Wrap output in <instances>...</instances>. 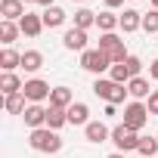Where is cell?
<instances>
[{
  "instance_id": "cell-1",
  "label": "cell",
  "mask_w": 158,
  "mask_h": 158,
  "mask_svg": "<svg viewBox=\"0 0 158 158\" xmlns=\"http://www.w3.org/2000/svg\"><path fill=\"white\" fill-rule=\"evenodd\" d=\"M28 146H31L34 152L56 155V152L62 149V136H59L56 130H50V127H37V130H31V133H28Z\"/></svg>"
},
{
  "instance_id": "cell-2",
  "label": "cell",
  "mask_w": 158,
  "mask_h": 158,
  "mask_svg": "<svg viewBox=\"0 0 158 158\" xmlns=\"http://www.w3.org/2000/svg\"><path fill=\"white\" fill-rule=\"evenodd\" d=\"M93 93H96L102 102H112V106H121L124 96H130L127 87H124V84H115L112 77H96V81H93Z\"/></svg>"
},
{
  "instance_id": "cell-3",
  "label": "cell",
  "mask_w": 158,
  "mask_h": 158,
  "mask_svg": "<svg viewBox=\"0 0 158 158\" xmlns=\"http://www.w3.org/2000/svg\"><path fill=\"white\" fill-rule=\"evenodd\" d=\"M81 68L90 71V74H96V77H106L112 71V59L102 50H84L81 53Z\"/></svg>"
},
{
  "instance_id": "cell-4",
  "label": "cell",
  "mask_w": 158,
  "mask_h": 158,
  "mask_svg": "<svg viewBox=\"0 0 158 158\" xmlns=\"http://www.w3.org/2000/svg\"><path fill=\"white\" fill-rule=\"evenodd\" d=\"M149 118H152V115H149V109H146V102H139V99H133V102H127V106H124V121H121V124L139 133V130H143V127L149 124Z\"/></svg>"
},
{
  "instance_id": "cell-5",
  "label": "cell",
  "mask_w": 158,
  "mask_h": 158,
  "mask_svg": "<svg viewBox=\"0 0 158 158\" xmlns=\"http://www.w3.org/2000/svg\"><path fill=\"white\" fill-rule=\"evenodd\" d=\"M96 50H102L109 59H112V65H118V62H124L130 53H127V47H124V40L112 31V34H99V47Z\"/></svg>"
},
{
  "instance_id": "cell-6",
  "label": "cell",
  "mask_w": 158,
  "mask_h": 158,
  "mask_svg": "<svg viewBox=\"0 0 158 158\" xmlns=\"http://www.w3.org/2000/svg\"><path fill=\"white\" fill-rule=\"evenodd\" d=\"M112 143H115L118 152H133V149H139V133L118 124V127H112Z\"/></svg>"
},
{
  "instance_id": "cell-7",
  "label": "cell",
  "mask_w": 158,
  "mask_h": 158,
  "mask_svg": "<svg viewBox=\"0 0 158 158\" xmlns=\"http://www.w3.org/2000/svg\"><path fill=\"white\" fill-rule=\"evenodd\" d=\"M22 93H25V99H28V102H44V99H50L53 87L44 81V77H28L25 87H22Z\"/></svg>"
},
{
  "instance_id": "cell-8",
  "label": "cell",
  "mask_w": 158,
  "mask_h": 158,
  "mask_svg": "<svg viewBox=\"0 0 158 158\" xmlns=\"http://www.w3.org/2000/svg\"><path fill=\"white\" fill-rule=\"evenodd\" d=\"M22 121H25V127H31V130L47 127V109H44L40 102H28V109L22 112Z\"/></svg>"
},
{
  "instance_id": "cell-9",
  "label": "cell",
  "mask_w": 158,
  "mask_h": 158,
  "mask_svg": "<svg viewBox=\"0 0 158 158\" xmlns=\"http://www.w3.org/2000/svg\"><path fill=\"white\" fill-rule=\"evenodd\" d=\"M62 47L65 50H77V53H84L87 50V31H81V28H68L65 34H62Z\"/></svg>"
},
{
  "instance_id": "cell-10",
  "label": "cell",
  "mask_w": 158,
  "mask_h": 158,
  "mask_svg": "<svg viewBox=\"0 0 158 158\" xmlns=\"http://www.w3.org/2000/svg\"><path fill=\"white\" fill-rule=\"evenodd\" d=\"M22 87H25V81H22L16 71H3V74H0V93H3V96L22 93Z\"/></svg>"
},
{
  "instance_id": "cell-11",
  "label": "cell",
  "mask_w": 158,
  "mask_h": 158,
  "mask_svg": "<svg viewBox=\"0 0 158 158\" xmlns=\"http://www.w3.org/2000/svg\"><path fill=\"white\" fill-rule=\"evenodd\" d=\"M19 28H22L25 37H37V34L44 31V19H40L37 13H25V16L19 19Z\"/></svg>"
},
{
  "instance_id": "cell-12",
  "label": "cell",
  "mask_w": 158,
  "mask_h": 158,
  "mask_svg": "<svg viewBox=\"0 0 158 158\" xmlns=\"http://www.w3.org/2000/svg\"><path fill=\"white\" fill-rule=\"evenodd\" d=\"M68 124H74V127H87V124H90V106H87V102H74V106H68Z\"/></svg>"
},
{
  "instance_id": "cell-13",
  "label": "cell",
  "mask_w": 158,
  "mask_h": 158,
  "mask_svg": "<svg viewBox=\"0 0 158 158\" xmlns=\"http://www.w3.org/2000/svg\"><path fill=\"white\" fill-rule=\"evenodd\" d=\"M0 16L6 22H19L25 16V3L22 0H0Z\"/></svg>"
},
{
  "instance_id": "cell-14",
  "label": "cell",
  "mask_w": 158,
  "mask_h": 158,
  "mask_svg": "<svg viewBox=\"0 0 158 158\" xmlns=\"http://www.w3.org/2000/svg\"><path fill=\"white\" fill-rule=\"evenodd\" d=\"M84 136H87L90 143H96V146H99V143L112 139V130H109V127H106L102 121H90V124L84 127Z\"/></svg>"
},
{
  "instance_id": "cell-15",
  "label": "cell",
  "mask_w": 158,
  "mask_h": 158,
  "mask_svg": "<svg viewBox=\"0 0 158 158\" xmlns=\"http://www.w3.org/2000/svg\"><path fill=\"white\" fill-rule=\"evenodd\" d=\"M40 19H44V28H62L68 16H65L62 6H47V10L40 13Z\"/></svg>"
},
{
  "instance_id": "cell-16",
  "label": "cell",
  "mask_w": 158,
  "mask_h": 158,
  "mask_svg": "<svg viewBox=\"0 0 158 158\" xmlns=\"http://www.w3.org/2000/svg\"><path fill=\"white\" fill-rule=\"evenodd\" d=\"M139 28H143V13H136V10L127 6V10L121 13V31H124V34H133V31H139Z\"/></svg>"
},
{
  "instance_id": "cell-17",
  "label": "cell",
  "mask_w": 158,
  "mask_h": 158,
  "mask_svg": "<svg viewBox=\"0 0 158 158\" xmlns=\"http://www.w3.org/2000/svg\"><path fill=\"white\" fill-rule=\"evenodd\" d=\"M65 124H68V109H56V106H47V127L59 133Z\"/></svg>"
},
{
  "instance_id": "cell-18",
  "label": "cell",
  "mask_w": 158,
  "mask_h": 158,
  "mask_svg": "<svg viewBox=\"0 0 158 158\" xmlns=\"http://www.w3.org/2000/svg\"><path fill=\"white\" fill-rule=\"evenodd\" d=\"M0 68H3V71H16V68H22V53L13 50V47H3V50H0Z\"/></svg>"
},
{
  "instance_id": "cell-19",
  "label": "cell",
  "mask_w": 158,
  "mask_h": 158,
  "mask_svg": "<svg viewBox=\"0 0 158 158\" xmlns=\"http://www.w3.org/2000/svg\"><path fill=\"white\" fill-rule=\"evenodd\" d=\"M96 28H99L102 34H112V31H118V28H121V16H115L112 10H106V13H99V16H96Z\"/></svg>"
},
{
  "instance_id": "cell-20",
  "label": "cell",
  "mask_w": 158,
  "mask_h": 158,
  "mask_svg": "<svg viewBox=\"0 0 158 158\" xmlns=\"http://www.w3.org/2000/svg\"><path fill=\"white\" fill-rule=\"evenodd\" d=\"M19 34H22V28H19V22H0V44L3 47H13L16 40H19Z\"/></svg>"
},
{
  "instance_id": "cell-21",
  "label": "cell",
  "mask_w": 158,
  "mask_h": 158,
  "mask_svg": "<svg viewBox=\"0 0 158 158\" xmlns=\"http://www.w3.org/2000/svg\"><path fill=\"white\" fill-rule=\"evenodd\" d=\"M127 93H130V99H139V102L152 96V90H149V81H146L143 74H139V77H133V81L127 84Z\"/></svg>"
},
{
  "instance_id": "cell-22",
  "label": "cell",
  "mask_w": 158,
  "mask_h": 158,
  "mask_svg": "<svg viewBox=\"0 0 158 158\" xmlns=\"http://www.w3.org/2000/svg\"><path fill=\"white\" fill-rule=\"evenodd\" d=\"M22 68H25L28 74L40 71V68H44V53H40V50H25V53H22Z\"/></svg>"
},
{
  "instance_id": "cell-23",
  "label": "cell",
  "mask_w": 158,
  "mask_h": 158,
  "mask_svg": "<svg viewBox=\"0 0 158 158\" xmlns=\"http://www.w3.org/2000/svg\"><path fill=\"white\" fill-rule=\"evenodd\" d=\"M50 106H56V109H68V106H74L71 90H68V87H53V93H50Z\"/></svg>"
},
{
  "instance_id": "cell-24",
  "label": "cell",
  "mask_w": 158,
  "mask_h": 158,
  "mask_svg": "<svg viewBox=\"0 0 158 158\" xmlns=\"http://www.w3.org/2000/svg\"><path fill=\"white\" fill-rule=\"evenodd\" d=\"M3 109H6L10 115H22V112L28 109V99H25V93H13V96H3Z\"/></svg>"
},
{
  "instance_id": "cell-25",
  "label": "cell",
  "mask_w": 158,
  "mask_h": 158,
  "mask_svg": "<svg viewBox=\"0 0 158 158\" xmlns=\"http://www.w3.org/2000/svg\"><path fill=\"white\" fill-rule=\"evenodd\" d=\"M96 16L99 13H93V10H87V6H81L74 13V28H81V31H87V28H93L96 25Z\"/></svg>"
},
{
  "instance_id": "cell-26",
  "label": "cell",
  "mask_w": 158,
  "mask_h": 158,
  "mask_svg": "<svg viewBox=\"0 0 158 158\" xmlns=\"http://www.w3.org/2000/svg\"><path fill=\"white\" fill-rule=\"evenodd\" d=\"M109 77H112L115 84H124V87H127V84L133 81V74H130V68H127L124 62H118V65H112V71H109Z\"/></svg>"
},
{
  "instance_id": "cell-27",
  "label": "cell",
  "mask_w": 158,
  "mask_h": 158,
  "mask_svg": "<svg viewBox=\"0 0 158 158\" xmlns=\"http://www.w3.org/2000/svg\"><path fill=\"white\" fill-rule=\"evenodd\" d=\"M143 158H155L158 152V136H139V149H136Z\"/></svg>"
},
{
  "instance_id": "cell-28",
  "label": "cell",
  "mask_w": 158,
  "mask_h": 158,
  "mask_svg": "<svg viewBox=\"0 0 158 158\" xmlns=\"http://www.w3.org/2000/svg\"><path fill=\"white\" fill-rule=\"evenodd\" d=\"M143 31L146 34H158V10L143 13Z\"/></svg>"
},
{
  "instance_id": "cell-29",
  "label": "cell",
  "mask_w": 158,
  "mask_h": 158,
  "mask_svg": "<svg viewBox=\"0 0 158 158\" xmlns=\"http://www.w3.org/2000/svg\"><path fill=\"white\" fill-rule=\"evenodd\" d=\"M124 65L130 68V74H133V77H139V71H143V59H139V56H127V59H124Z\"/></svg>"
},
{
  "instance_id": "cell-30",
  "label": "cell",
  "mask_w": 158,
  "mask_h": 158,
  "mask_svg": "<svg viewBox=\"0 0 158 158\" xmlns=\"http://www.w3.org/2000/svg\"><path fill=\"white\" fill-rule=\"evenodd\" d=\"M146 109H149V115H158V93L152 90V96L146 99Z\"/></svg>"
},
{
  "instance_id": "cell-31",
  "label": "cell",
  "mask_w": 158,
  "mask_h": 158,
  "mask_svg": "<svg viewBox=\"0 0 158 158\" xmlns=\"http://www.w3.org/2000/svg\"><path fill=\"white\" fill-rule=\"evenodd\" d=\"M149 77H152V81H158V59L149 62Z\"/></svg>"
},
{
  "instance_id": "cell-32",
  "label": "cell",
  "mask_w": 158,
  "mask_h": 158,
  "mask_svg": "<svg viewBox=\"0 0 158 158\" xmlns=\"http://www.w3.org/2000/svg\"><path fill=\"white\" fill-rule=\"evenodd\" d=\"M118 6H124V0H106V10H118Z\"/></svg>"
},
{
  "instance_id": "cell-33",
  "label": "cell",
  "mask_w": 158,
  "mask_h": 158,
  "mask_svg": "<svg viewBox=\"0 0 158 158\" xmlns=\"http://www.w3.org/2000/svg\"><path fill=\"white\" fill-rule=\"evenodd\" d=\"M37 3H40V6L47 10V6H56V0H37Z\"/></svg>"
},
{
  "instance_id": "cell-34",
  "label": "cell",
  "mask_w": 158,
  "mask_h": 158,
  "mask_svg": "<svg viewBox=\"0 0 158 158\" xmlns=\"http://www.w3.org/2000/svg\"><path fill=\"white\" fill-rule=\"evenodd\" d=\"M109 158H124V152H112V155H109Z\"/></svg>"
},
{
  "instance_id": "cell-35",
  "label": "cell",
  "mask_w": 158,
  "mask_h": 158,
  "mask_svg": "<svg viewBox=\"0 0 158 158\" xmlns=\"http://www.w3.org/2000/svg\"><path fill=\"white\" fill-rule=\"evenodd\" d=\"M152 10H158V0H152Z\"/></svg>"
},
{
  "instance_id": "cell-36",
  "label": "cell",
  "mask_w": 158,
  "mask_h": 158,
  "mask_svg": "<svg viewBox=\"0 0 158 158\" xmlns=\"http://www.w3.org/2000/svg\"><path fill=\"white\" fill-rule=\"evenodd\" d=\"M22 3H37V0H22Z\"/></svg>"
},
{
  "instance_id": "cell-37",
  "label": "cell",
  "mask_w": 158,
  "mask_h": 158,
  "mask_svg": "<svg viewBox=\"0 0 158 158\" xmlns=\"http://www.w3.org/2000/svg\"><path fill=\"white\" fill-rule=\"evenodd\" d=\"M71 3H84V0H71Z\"/></svg>"
},
{
  "instance_id": "cell-38",
  "label": "cell",
  "mask_w": 158,
  "mask_h": 158,
  "mask_svg": "<svg viewBox=\"0 0 158 158\" xmlns=\"http://www.w3.org/2000/svg\"><path fill=\"white\" fill-rule=\"evenodd\" d=\"M155 93H158V87H155Z\"/></svg>"
},
{
  "instance_id": "cell-39",
  "label": "cell",
  "mask_w": 158,
  "mask_h": 158,
  "mask_svg": "<svg viewBox=\"0 0 158 158\" xmlns=\"http://www.w3.org/2000/svg\"><path fill=\"white\" fill-rule=\"evenodd\" d=\"M139 158H143V155H139Z\"/></svg>"
},
{
  "instance_id": "cell-40",
  "label": "cell",
  "mask_w": 158,
  "mask_h": 158,
  "mask_svg": "<svg viewBox=\"0 0 158 158\" xmlns=\"http://www.w3.org/2000/svg\"><path fill=\"white\" fill-rule=\"evenodd\" d=\"M155 136H158V133H155Z\"/></svg>"
}]
</instances>
